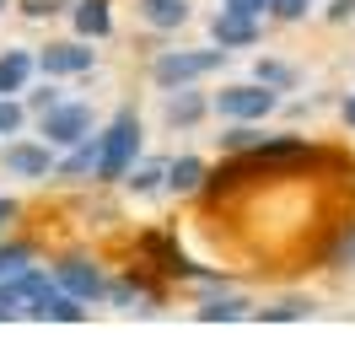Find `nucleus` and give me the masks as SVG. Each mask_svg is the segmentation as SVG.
I'll use <instances>...</instances> for the list:
<instances>
[{"label": "nucleus", "mask_w": 355, "mask_h": 355, "mask_svg": "<svg viewBox=\"0 0 355 355\" xmlns=\"http://www.w3.org/2000/svg\"><path fill=\"white\" fill-rule=\"evenodd\" d=\"M140 151H146V124H140V113L124 103L108 124H97V178H92V183H124V173L135 167Z\"/></svg>", "instance_id": "obj_1"}, {"label": "nucleus", "mask_w": 355, "mask_h": 355, "mask_svg": "<svg viewBox=\"0 0 355 355\" xmlns=\"http://www.w3.org/2000/svg\"><path fill=\"white\" fill-rule=\"evenodd\" d=\"M226 54L221 44H205V49H162L151 60V87L156 92H173V87H200L210 81L216 70H226Z\"/></svg>", "instance_id": "obj_2"}, {"label": "nucleus", "mask_w": 355, "mask_h": 355, "mask_svg": "<svg viewBox=\"0 0 355 355\" xmlns=\"http://www.w3.org/2000/svg\"><path fill=\"white\" fill-rule=\"evenodd\" d=\"M210 113H216L221 124H264V119L280 113V92L259 87L253 76H248V81H226V87L210 97Z\"/></svg>", "instance_id": "obj_3"}, {"label": "nucleus", "mask_w": 355, "mask_h": 355, "mask_svg": "<svg viewBox=\"0 0 355 355\" xmlns=\"http://www.w3.org/2000/svg\"><path fill=\"white\" fill-rule=\"evenodd\" d=\"M33 124H38V135H44L54 151H65V146H81L87 135H97V108L81 103V97H65V103H54L49 113H38Z\"/></svg>", "instance_id": "obj_4"}, {"label": "nucleus", "mask_w": 355, "mask_h": 355, "mask_svg": "<svg viewBox=\"0 0 355 355\" xmlns=\"http://www.w3.org/2000/svg\"><path fill=\"white\" fill-rule=\"evenodd\" d=\"M49 275H54V286H60V291L81 296L87 307L108 302V275H103V264H97L92 253H60V259L49 264Z\"/></svg>", "instance_id": "obj_5"}, {"label": "nucleus", "mask_w": 355, "mask_h": 355, "mask_svg": "<svg viewBox=\"0 0 355 355\" xmlns=\"http://www.w3.org/2000/svg\"><path fill=\"white\" fill-rule=\"evenodd\" d=\"M54 146L44 135H17V140H0V167L22 183H49L54 178Z\"/></svg>", "instance_id": "obj_6"}, {"label": "nucleus", "mask_w": 355, "mask_h": 355, "mask_svg": "<svg viewBox=\"0 0 355 355\" xmlns=\"http://www.w3.org/2000/svg\"><path fill=\"white\" fill-rule=\"evenodd\" d=\"M92 70H97L92 38H54L38 49V76H49V81H81Z\"/></svg>", "instance_id": "obj_7"}, {"label": "nucleus", "mask_w": 355, "mask_h": 355, "mask_svg": "<svg viewBox=\"0 0 355 355\" xmlns=\"http://www.w3.org/2000/svg\"><path fill=\"white\" fill-rule=\"evenodd\" d=\"M140 253L162 269V280H178V286H194L205 269H210V264H200V259H189V253L178 248L173 232H146V237H140Z\"/></svg>", "instance_id": "obj_8"}, {"label": "nucleus", "mask_w": 355, "mask_h": 355, "mask_svg": "<svg viewBox=\"0 0 355 355\" xmlns=\"http://www.w3.org/2000/svg\"><path fill=\"white\" fill-rule=\"evenodd\" d=\"M259 38H264V22L248 17V11L221 6V11L210 17V44H221L226 54H232V49H259Z\"/></svg>", "instance_id": "obj_9"}, {"label": "nucleus", "mask_w": 355, "mask_h": 355, "mask_svg": "<svg viewBox=\"0 0 355 355\" xmlns=\"http://www.w3.org/2000/svg\"><path fill=\"white\" fill-rule=\"evenodd\" d=\"M108 307L119 312H140V318H151V312H162V291L140 275V269H130V275H119V280H108Z\"/></svg>", "instance_id": "obj_10"}, {"label": "nucleus", "mask_w": 355, "mask_h": 355, "mask_svg": "<svg viewBox=\"0 0 355 355\" xmlns=\"http://www.w3.org/2000/svg\"><path fill=\"white\" fill-rule=\"evenodd\" d=\"M205 119H210V97H205L200 87L162 92V124H167V130H200Z\"/></svg>", "instance_id": "obj_11"}, {"label": "nucleus", "mask_w": 355, "mask_h": 355, "mask_svg": "<svg viewBox=\"0 0 355 355\" xmlns=\"http://www.w3.org/2000/svg\"><path fill=\"white\" fill-rule=\"evenodd\" d=\"M194 318H200V323H243V318H253V302H248L243 291L221 286V291H205L200 296Z\"/></svg>", "instance_id": "obj_12"}, {"label": "nucleus", "mask_w": 355, "mask_h": 355, "mask_svg": "<svg viewBox=\"0 0 355 355\" xmlns=\"http://www.w3.org/2000/svg\"><path fill=\"white\" fill-rule=\"evenodd\" d=\"M27 318H33V323H87V302L70 296V291H60V286H49L44 296L27 307Z\"/></svg>", "instance_id": "obj_13"}, {"label": "nucleus", "mask_w": 355, "mask_h": 355, "mask_svg": "<svg viewBox=\"0 0 355 355\" xmlns=\"http://www.w3.org/2000/svg\"><path fill=\"white\" fill-rule=\"evenodd\" d=\"M38 76V49H0V97H22Z\"/></svg>", "instance_id": "obj_14"}, {"label": "nucleus", "mask_w": 355, "mask_h": 355, "mask_svg": "<svg viewBox=\"0 0 355 355\" xmlns=\"http://www.w3.org/2000/svg\"><path fill=\"white\" fill-rule=\"evenodd\" d=\"M135 17L151 33H178L194 22V0H135Z\"/></svg>", "instance_id": "obj_15"}, {"label": "nucleus", "mask_w": 355, "mask_h": 355, "mask_svg": "<svg viewBox=\"0 0 355 355\" xmlns=\"http://www.w3.org/2000/svg\"><path fill=\"white\" fill-rule=\"evenodd\" d=\"M205 178H210L205 156H194V151L167 156V194H178V200H194V194H205Z\"/></svg>", "instance_id": "obj_16"}, {"label": "nucleus", "mask_w": 355, "mask_h": 355, "mask_svg": "<svg viewBox=\"0 0 355 355\" xmlns=\"http://www.w3.org/2000/svg\"><path fill=\"white\" fill-rule=\"evenodd\" d=\"M54 178L60 183H92L97 178V135H87L81 146H65L54 156Z\"/></svg>", "instance_id": "obj_17"}, {"label": "nucleus", "mask_w": 355, "mask_h": 355, "mask_svg": "<svg viewBox=\"0 0 355 355\" xmlns=\"http://www.w3.org/2000/svg\"><path fill=\"white\" fill-rule=\"evenodd\" d=\"M124 189L135 200H151V194H167V156H135V167L124 173Z\"/></svg>", "instance_id": "obj_18"}, {"label": "nucleus", "mask_w": 355, "mask_h": 355, "mask_svg": "<svg viewBox=\"0 0 355 355\" xmlns=\"http://www.w3.org/2000/svg\"><path fill=\"white\" fill-rule=\"evenodd\" d=\"M70 27L76 38H108L113 33V0H70Z\"/></svg>", "instance_id": "obj_19"}, {"label": "nucleus", "mask_w": 355, "mask_h": 355, "mask_svg": "<svg viewBox=\"0 0 355 355\" xmlns=\"http://www.w3.org/2000/svg\"><path fill=\"white\" fill-rule=\"evenodd\" d=\"M253 81L286 97V92H296V87H302V70L291 65V60H275V54H259V60H253Z\"/></svg>", "instance_id": "obj_20"}, {"label": "nucleus", "mask_w": 355, "mask_h": 355, "mask_svg": "<svg viewBox=\"0 0 355 355\" xmlns=\"http://www.w3.org/2000/svg\"><path fill=\"white\" fill-rule=\"evenodd\" d=\"M312 312H318L312 296H280L269 307H253V323H307Z\"/></svg>", "instance_id": "obj_21"}, {"label": "nucleus", "mask_w": 355, "mask_h": 355, "mask_svg": "<svg viewBox=\"0 0 355 355\" xmlns=\"http://www.w3.org/2000/svg\"><path fill=\"white\" fill-rule=\"evenodd\" d=\"M318 259H323V269H355V221H339V232L323 243Z\"/></svg>", "instance_id": "obj_22"}, {"label": "nucleus", "mask_w": 355, "mask_h": 355, "mask_svg": "<svg viewBox=\"0 0 355 355\" xmlns=\"http://www.w3.org/2000/svg\"><path fill=\"white\" fill-rule=\"evenodd\" d=\"M269 135H264V124H226L221 130V151L226 156H248V151H259Z\"/></svg>", "instance_id": "obj_23"}, {"label": "nucleus", "mask_w": 355, "mask_h": 355, "mask_svg": "<svg viewBox=\"0 0 355 355\" xmlns=\"http://www.w3.org/2000/svg\"><path fill=\"white\" fill-rule=\"evenodd\" d=\"M27 264H38V248L27 243V237H11V243H0V286H6L11 275H22Z\"/></svg>", "instance_id": "obj_24"}, {"label": "nucleus", "mask_w": 355, "mask_h": 355, "mask_svg": "<svg viewBox=\"0 0 355 355\" xmlns=\"http://www.w3.org/2000/svg\"><path fill=\"white\" fill-rule=\"evenodd\" d=\"M27 124H33V113H27L22 97H0V140H17V135H27Z\"/></svg>", "instance_id": "obj_25"}, {"label": "nucleus", "mask_w": 355, "mask_h": 355, "mask_svg": "<svg viewBox=\"0 0 355 355\" xmlns=\"http://www.w3.org/2000/svg\"><path fill=\"white\" fill-rule=\"evenodd\" d=\"M22 103H27V113H33V119H38V113H49L54 108V103H65V87H60V81H38V87H27L22 92Z\"/></svg>", "instance_id": "obj_26"}, {"label": "nucleus", "mask_w": 355, "mask_h": 355, "mask_svg": "<svg viewBox=\"0 0 355 355\" xmlns=\"http://www.w3.org/2000/svg\"><path fill=\"white\" fill-rule=\"evenodd\" d=\"M307 11H312V0H269V6H264V17H269V22H280V27L307 22Z\"/></svg>", "instance_id": "obj_27"}, {"label": "nucleus", "mask_w": 355, "mask_h": 355, "mask_svg": "<svg viewBox=\"0 0 355 355\" xmlns=\"http://www.w3.org/2000/svg\"><path fill=\"white\" fill-rule=\"evenodd\" d=\"M17 11H22L27 22H49L54 11H65V0H17Z\"/></svg>", "instance_id": "obj_28"}, {"label": "nucleus", "mask_w": 355, "mask_h": 355, "mask_svg": "<svg viewBox=\"0 0 355 355\" xmlns=\"http://www.w3.org/2000/svg\"><path fill=\"white\" fill-rule=\"evenodd\" d=\"M323 17H329L334 27H339V22H350V17H355V0H329V6H323Z\"/></svg>", "instance_id": "obj_29"}, {"label": "nucleus", "mask_w": 355, "mask_h": 355, "mask_svg": "<svg viewBox=\"0 0 355 355\" xmlns=\"http://www.w3.org/2000/svg\"><path fill=\"white\" fill-rule=\"evenodd\" d=\"M17 216H22V200H17V194H0V232L17 221Z\"/></svg>", "instance_id": "obj_30"}, {"label": "nucleus", "mask_w": 355, "mask_h": 355, "mask_svg": "<svg viewBox=\"0 0 355 355\" xmlns=\"http://www.w3.org/2000/svg\"><path fill=\"white\" fill-rule=\"evenodd\" d=\"M339 124L355 135V92H345V97H339Z\"/></svg>", "instance_id": "obj_31"}, {"label": "nucleus", "mask_w": 355, "mask_h": 355, "mask_svg": "<svg viewBox=\"0 0 355 355\" xmlns=\"http://www.w3.org/2000/svg\"><path fill=\"white\" fill-rule=\"evenodd\" d=\"M221 6H232V11H248V17H264L269 0H221Z\"/></svg>", "instance_id": "obj_32"}, {"label": "nucleus", "mask_w": 355, "mask_h": 355, "mask_svg": "<svg viewBox=\"0 0 355 355\" xmlns=\"http://www.w3.org/2000/svg\"><path fill=\"white\" fill-rule=\"evenodd\" d=\"M6 6H17V0H0V11H6Z\"/></svg>", "instance_id": "obj_33"}]
</instances>
